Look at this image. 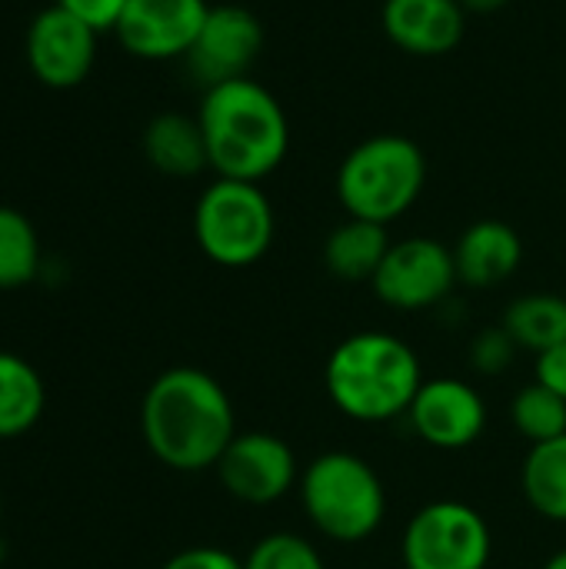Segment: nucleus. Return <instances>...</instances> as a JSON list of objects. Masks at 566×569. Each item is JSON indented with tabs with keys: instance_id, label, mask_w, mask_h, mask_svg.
Instances as JSON below:
<instances>
[{
	"instance_id": "obj_4",
	"label": "nucleus",
	"mask_w": 566,
	"mask_h": 569,
	"mask_svg": "<svg viewBox=\"0 0 566 569\" xmlns=\"http://www.w3.org/2000/svg\"><path fill=\"white\" fill-rule=\"evenodd\" d=\"M297 493L310 527L340 547L367 543L387 520V487L380 473L350 450L317 453L300 470Z\"/></svg>"
},
{
	"instance_id": "obj_24",
	"label": "nucleus",
	"mask_w": 566,
	"mask_h": 569,
	"mask_svg": "<svg viewBox=\"0 0 566 569\" xmlns=\"http://www.w3.org/2000/svg\"><path fill=\"white\" fill-rule=\"evenodd\" d=\"M517 353H520V347L497 323V327H484L474 333V340L467 347V363L477 377H504L514 367Z\"/></svg>"
},
{
	"instance_id": "obj_11",
	"label": "nucleus",
	"mask_w": 566,
	"mask_h": 569,
	"mask_svg": "<svg viewBox=\"0 0 566 569\" xmlns=\"http://www.w3.org/2000/svg\"><path fill=\"white\" fill-rule=\"evenodd\" d=\"M264 50V23L254 10L240 3H217L210 7L187 60L190 77L210 90L217 83L250 77V67L257 63Z\"/></svg>"
},
{
	"instance_id": "obj_9",
	"label": "nucleus",
	"mask_w": 566,
	"mask_h": 569,
	"mask_svg": "<svg viewBox=\"0 0 566 569\" xmlns=\"http://www.w3.org/2000/svg\"><path fill=\"white\" fill-rule=\"evenodd\" d=\"M214 470H217L220 487L237 503H247V507L280 503L300 483L294 447L284 437L267 433V430L237 433Z\"/></svg>"
},
{
	"instance_id": "obj_1",
	"label": "nucleus",
	"mask_w": 566,
	"mask_h": 569,
	"mask_svg": "<svg viewBox=\"0 0 566 569\" xmlns=\"http://www.w3.org/2000/svg\"><path fill=\"white\" fill-rule=\"evenodd\" d=\"M140 433L167 470L203 473L217 467L240 430L234 400L214 373L170 367L150 380L140 400Z\"/></svg>"
},
{
	"instance_id": "obj_8",
	"label": "nucleus",
	"mask_w": 566,
	"mask_h": 569,
	"mask_svg": "<svg viewBox=\"0 0 566 569\" xmlns=\"http://www.w3.org/2000/svg\"><path fill=\"white\" fill-rule=\"evenodd\" d=\"M457 283L460 280H457L454 247L434 237L394 240L370 280L377 300L400 313H420L440 307L444 300H450Z\"/></svg>"
},
{
	"instance_id": "obj_22",
	"label": "nucleus",
	"mask_w": 566,
	"mask_h": 569,
	"mask_svg": "<svg viewBox=\"0 0 566 569\" xmlns=\"http://www.w3.org/2000/svg\"><path fill=\"white\" fill-rule=\"evenodd\" d=\"M510 420L517 427V433L534 447V443H547L566 433V400L557 397L554 390H547L544 383H527L514 393L510 400Z\"/></svg>"
},
{
	"instance_id": "obj_31",
	"label": "nucleus",
	"mask_w": 566,
	"mask_h": 569,
	"mask_svg": "<svg viewBox=\"0 0 566 569\" xmlns=\"http://www.w3.org/2000/svg\"><path fill=\"white\" fill-rule=\"evenodd\" d=\"M0 517H3V497H0Z\"/></svg>"
},
{
	"instance_id": "obj_13",
	"label": "nucleus",
	"mask_w": 566,
	"mask_h": 569,
	"mask_svg": "<svg viewBox=\"0 0 566 569\" xmlns=\"http://www.w3.org/2000/svg\"><path fill=\"white\" fill-rule=\"evenodd\" d=\"M207 13V0H130L113 33L137 60H183Z\"/></svg>"
},
{
	"instance_id": "obj_5",
	"label": "nucleus",
	"mask_w": 566,
	"mask_h": 569,
	"mask_svg": "<svg viewBox=\"0 0 566 569\" xmlns=\"http://www.w3.org/2000/svg\"><path fill=\"white\" fill-rule=\"evenodd\" d=\"M334 187L347 217L387 227L420 200L427 187V157L404 133H377L347 150Z\"/></svg>"
},
{
	"instance_id": "obj_14",
	"label": "nucleus",
	"mask_w": 566,
	"mask_h": 569,
	"mask_svg": "<svg viewBox=\"0 0 566 569\" xmlns=\"http://www.w3.org/2000/svg\"><path fill=\"white\" fill-rule=\"evenodd\" d=\"M380 27L410 57H447L467 33V10L460 0H384Z\"/></svg>"
},
{
	"instance_id": "obj_19",
	"label": "nucleus",
	"mask_w": 566,
	"mask_h": 569,
	"mask_svg": "<svg viewBox=\"0 0 566 569\" xmlns=\"http://www.w3.org/2000/svg\"><path fill=\"white\" fill-rule=\"evenodd\" d=\"M520 493L547 523H566V433L527 450L520 463Z\"/></svg>"
},
{
	"instance_id": "obj_27",
	"label": "nucleus",
	"mask_w": 566,
	"mask_h": 569,
	"mask_svg": "<svg viewBox=\"0 0 566 569\" xmlns=\"http://www.w3.org/2000/svg\"><path fill=\"white\" fill-rule=\"evenodd\" d=\"M534 373H537V383H544L547 390H554L566 400V343L540 353L534 363Z\"/></svg>"
},
{
	"instance_id": "obj_3",
	"label": "nucleus",
	"mask_w": 566,
	"mask_h": 569,
	"mask_svg": "<svg viewBox=\"0 0 566 569\" xmlns=\"http://www.w3.org/2000/svg\"><path fill=\"white\" fill-rule=\"evenodd\" d=\"M424 380L417 350L387 330H357L344 337L324 367L330 403L354 423H390L407 417Z\"/></svg>"
},
{
	"instance_id": "obj_10",
	"label": "nucleus",
	"mask_w": 566,
	"mask_h": 569,
	"mask_svg": "<svg viewBox=\"0 0 566 569\" xmlns=\"http://www.w3.org/2000/svg\"><path fill=\"white\" fill-rule=\"evenodd\" d=\"M407 423L420 443L457 453L480 443L490 423V410L474 383L457 377H434L417 390L407 410Z\"/></svg>"
},
{
	"instance_id": "obj_2",
	"label": "nucleus",
	"mask_w": 566,
	"mask_h": 569,
	"mask_svg": "<svg viewBox=\"0 0 566 569\" xmlns=\"http://www.w3.org/2000/svg\"><path fill=\"white\" fill-rule=\"evenodd\" d=\"M197 123L217 177L260 183L290 153V120L277 93L254 77H237L203 90Z\"/></svg>"
},
{
	"instance_id": "obj_25",
	"label": "nucleus",
	"mask_w": 566,
	"mask_h": 569,
	"mask_svg": "<svg viewBox=\"0 0 566 569\" xmlns=\"http://www.w3.org/2000/svg\"><path fill=\"white\" fill-rule=\"evenodd\" d=\"M127 3L130 0H57V7H63L67 13H73L77 20H83L97 33L117 30Z\"/></svg>"
},
{
	"instance_id": "obj_30",
	"label": "nucleus",
	"mask_w": 566,
	"mask_h": 569,
	"mask_svg": "<svg viewBox=\"0 0 566 569\" xmlns=\"http://www.w3.org/2000/svg\"><path fill=\"white\" fill-rule=\"evenodd\" d=\"M7 560V547H3V537H0V563Z\"/></svg>"
},
{
	"instance_id": "obj_28",
	"label": "nucleus",
	"mask_w": 566,
	"mask_h": 569,
	"mask_svg": "<svg viewBox=\"0 0 566 569\" xmlns=\"http://www.w3.org/2000/svg\"><path fill=\"white\" fill-rule=\"evenodd\" d=\"M510 0H460V7L467 10V13H497V10H504Z\"/></svg>"
},
{
	"instance_id": "obj_29",
	"label": "nucleus",
	"mask_w": 566,
	"mask_h": 569,
	"mask_svg": "<svg viewBox=\"0 0 566 569\" xmlns=\"http://www.w3.org/2000/svg\"><path fill=\"white\" fill-rule=\"evenodd\" d=\"M544 569H566V550H557V553L544 563Z\"/></svg>"
},
{
	"instance_id": "obj_21",
	"label": "nucleus",
	"mask_w": 566,
	"mask_h": 569,
	"mask_svg": "<svg viewBox=\"0 0 566 569\" xmlns=\"http://www.w3.org/2000/svg\"><path fill=\"white\" fill-rule=\"evenodd\" d=\"M43 270V250L33 223L13 210L0 207V290H20L33 283Z\"/></svg>"
},
{
	"instance_id": "obj_12",
	"label": "nucleus",
	"mask_w": 566,
	"mask_h": 569,
	"mask_svg": "<svg viewBox=\"0 0 566 569\" xmlns=\"http://www.w3.org/2000/svg\"><path fill=\"white\" fill-rule=\"evenodd\" d=\"M97 63V30L63 7L40 10L27 27V67L50 90L80 87Z\"/></svg>"
},
{
	"instance_id": "obj_17",
	"label": "nucleus",
	"mask_w": 566,
	"mask_h": 569,
	"mask_svg": "<svg viewBox=\"0 0 566 569\" xmlns=\"http://www.w3.org/2000/svg\"><path fill=\"white\" fill-rule=\"evenodd\" d=\"M390 233L384 223L347 217L324 240V267L344 283H370L377 267L390 250Z\"/></svg>"
},
{
	"instance_id": "obj_23",
	"label": "nucleus",
	"mask_w": 566,
	"mask_h": 569,
	"mask_svg": "<svg viewBox=\"0 0 566 569\" xmlns=\"http://www.w3.org/2000/svg\"><path fill=\"white\" fill-rule=\"evenodd\" d=\"M244 569H327L324 553L300 533L277 530L260 537L244 557Z\"/></svg>"
},
{
	"instance_id": "obj_20",
	"label": "nucleus",
	"mask_w": 566,
	"mask_h": 569,
	"mask_svg": "<svg viewBox=\"0 0 566 569\" xmlns=\"http://www.w3.org/2000/svg\"><path fill=\"white\" fill-rule=\"evenodd\" d=\"M500 327L514 337L520 350L534 357L566 343V297L560 293H520L504 310Z\"/></svg>"
},
{
	"instance_id": "obj_18",
	"label": "nucleus",
	"mask_w": 566,
	"mask_h": 569,
	"mask_svg": "<svg viewBox=\"0 0 566 569\" xmlns=\"http://www.w3.org/2000/svg\"><path fill=\"white\" fill-rule=\"evenodd\" d=\"M47 410L43 377L20 353L0 350V440L30 433Z\"/></svg>"
},
{
	"instance_id": "obj_7",
	"label": "nucleus",
	"mask_w": 566,
	"mask_h": 569,
	"mask_svg": "<svg viewBox=\"0 0 566 569\" xmlns=\"http://www.w3.org/2000/svg\"><path fill=\"white\" fill-rule=\"evenodd\" d=\"M494 560V530L487 517L464 500H430L404 527V569H487Z\"/></svg>"
},
{
	"instance_id": "obj_16",
	"label": "nucleus",
	"mask_w": 566,
	"mask_h": 569,
	"mask_svg": "<svg viewBox=\"0 0 566 569\" xmlns=\"http://www.w3.org/2000/svg\"><path fill=\"white\" fill-rule=\"evenodd\" d=\"M143 157L150 160L153 170L163 177H197L210 167L207 160V143L197 117L187 113H157L143 127Z\"/></svg>"
},
{
	"instance_id": "obj_26",
	"label": "nucleus",
	"mask_w": 566,
	"mask_h": 569,
	"mask_svg": "<svg viewBox=\"0 0 566 569\" xmlns=\"http://www.w3.org/2000/svg\"><path fill=\"white\" fill-rule=\"evenodd\" d=\"M160 569H244V560L224 547L214 543H197L180 553H173Z\"/></svg>"
},
{
	"instance_id": "obj_6",
	"label": "nucleus",
	"mask_w": 566,
	"mask_h": 569,
	"mask_svg": "<svg viewBox=\"0 0 566 569\" xmlns=\"http://www.w3.org/2000/svg\"><path fill=\"white\" fill-rule=\"evenodd\" d=\"M277 237V213L260 183L217 177L193 207V240L200 253L227 270L260 263Z\"/></svg>"
},
{
	"instance_id": "obj_15",
	"label": "nucleus",
	"mask_w": 566,
	"mask_h": 569,
	"mask_svg": "<svg viewBox=\"0 0 566 569\" xmlns=\"http://www.w3.org/2000/svg\"><path fill=\"white\" fill-rule=\"evenodd\" d=\"M457 280L470 290L504 287L524 263V240L504 220H477L454 243Z\"/></svg>"
}]
</instances>
